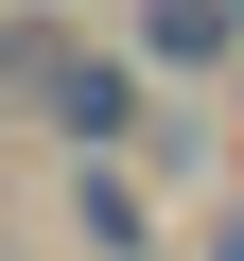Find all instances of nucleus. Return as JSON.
Here are the masks:
<instances>
[{
    "instance_id": "nucleus-1",
    "label": "nucleus",
    "mask_w": 244,
    "mask_h": 261,
    "mask_svg": "<svg viewBox=\"0 0 244 261\" xmlns=\"http://www.w3.org/2000/svg\"><path fill=\"white\" fill-rule=\"evenodd\" d=\"M0 87H18L53 140H122V122H140V70L122 53H70V35H0Z\"/></svg>"
},
{
    "instance_id": "nucleus-2",
    "label": "nucleus",
    "mask_w": 244,
    "mask_h": 261,
    "mask_svg": "<svg viewBox=\"0 0 244 261\" xmlns=\"http://www.w3.org/2000/svg\"><path fill=\"white\" fill-rule=\"evenodd\" d=\"M227 35H244V0H140V53L157 70H209Z\"/></svg>"
},
{
    "instance_id": "nucleus-3",
    "label": "nucleus",
    "mask_w": 244,
    "mask_h": 261,
    "mask_svg": "<svg viewBox=\"0 0 244 261\" xmlns=\"http://www.w3.org/2000/svg\"><path fill=\"white\" fill-rule=\"evenodd\" d=\"M209 261H244V209H227V244H209Z\"/></svg>"
}]
</instances>
